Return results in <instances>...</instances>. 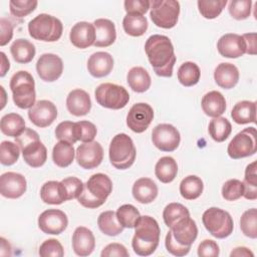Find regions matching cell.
<instances>
[{"label":"cell","instance_id":"e0dca14e","mask_svg":"<svg viewBox=\"0 0 257 257\" xmlns=\"http://www.w3.org/2000/svg\"><path fill=\"white\" fill-rule=\"evenodd\" d=\"M28 117L32 123L38 127L49 126L57 117V108L55 104L46 99H41L29 108Z\"/></svg>","mask_w":257,"mask_h":257},{"label":"cell","instance_id":"f6af8a7d","mask_svg":"<svg viewBox=\"0 0 257 257\" xmlns=\"http://www.w3.org/2000/svg\"><path fill=\"white\" fill-rule=\"evenodd\" d=\"M240 229L245 236L252 239L257 238V210L255 208H251L242 214Z\"/></svg>","mask_w":257,"mask_h":257},{"label":"cell","instance_id":"9a60e30c","mask_svg":"<svg viewBox=\"0 0 257 257\" xmlns=\"http://www.w3.org/2000/svg\"><path fill=\"white\" fill-rule=\"evenodd\" d=\"M75 158L81 168L91 170L101 164L103 160V149L98 142L83 143L76 149Z\"/></svg>","mask_w":257,"mask_h":257},{"label":"cell","instance_id":"8fae6325","mask_svg":"<svg viewBox=\"0 0 257 257\" xmlns=\"http://www.w3.org/2000/svg\"><path fill=\"white\" fill-rule=\"evenodd\" d=\"M257 151V134L254 126L246 127L239 132L229 143L228 156L238 160L253 156Z\"/></svg>","mask_w":257,"mask_h":257},{"label":"cell","instance_id":"ab89813d","mask_svg":"<svg viewBox=\"0 0 257 257\" xmlns=\"http://www.w3.org/2000/svg\"><path fill=\"white\" fill-rule=\"evenodd\" d=\"M210 137L217 143H222L228 139L232 132L231 122L223 116L213 117L208 126Z\"/></svg>","mask_w":257,"mask_h":257},{"label":"cell","instance_id":"e575fe53","mask_svg":"<svg viewBox=\"0 0 257 257\" xmlns=\"http://www.w3.org/2000/svg\"><path fill=\"white\" fill-rule=\"evenodd\" d=\"M0 128L5 136L16 138L25 130V120L18 113H7L1 118Z\"/></svg>","mask_w":257,"mask_h":257},{"label":"cell","instance_id":"d4e9b609","mask_svg":"<svg viewBox=\"0 0 257 257\" xmlns=\"http://www.w3.org/2000/svg\"><path fill=\"white\" fill-rule=\"evenodd\" d=\"M95 28V42L96 47L110 46L116 39V30L114 23L109 19L98 18L93 22Z\"/></svg>","mask_w":257,"mask_h":257},{"label":"cell","instance_id":"be15d7a7","mask_svg":"<svg viewBox=\"0 0 257 257\" xmlns=\"http://www.w3.org/2000/svg\"><path fill=\"white\" fill-rule=\"evenodd\" d=\"M0 255L1 256H10L11 255V245L3 237L0 238Z\"/></svg>","mask_w":257,"mask_h":257},{"label":"cell","instance_id":"94428289","mask_svg":"<svg viewBox=\"0 0 257 257\" xmlns=\"http://www.w3.org/2000/svg\"><path fill=\"white\" fill-rule=\"evenodd\" d=\"M256 33H245L242 35L246 44V53L250 55L256 54Z\"/></svg>","mask_w":257,"mask_h":257},{"label":"cell","instance_id":"4316f807","mask_svg":"<svg viewBox=\"0 0 257 257\" xmlns=\"http://www.w3.org/2000/svg\"><path fill=\"white\" fill-rule=\"evenodd\" d=\"M133 196L141 204L152 203L158 196V186L150 178H140L133 186Z\"/></svg>","mask_w":257,"mask_h":257},{"label":"cell","instance_id":"db71d44e","mask_svg":"<svg viewBox=\"0 0 257 257\" xmlns=\"http://www.w3.org/2000/svg\"><path fill=\"white\" fill-rule=\"evenodd\" d=\"M77 125V139L82 143L93 142L97 134L96 126L88 120H80L76 122Z\"/></svg>","mask_w":257,"mask_h":257},{"label":"cell","instance_id":"7bdbcfd3","mask_svg":"<svg viewBox=\"0 0 257 257\" xmlns=\"http://www.w3.org/2000/svg\"><path fill=\"white\" fill-rule=\"evenodd\" d=\"M190 216L189 210L180 203H170L163 211V219L165 224L171 228L182 218Z\"/></svg>","mask_w":257,"mask_h":257},{"label":"cell","instance_id":"e7e4bbea","mask_svg":"<svg viewBox=\"0 0 257 257\" xmlns=\"http://www.w3.org/2000/svg\"><path fill=\"white\" fill-rule=\"evenodd\" d=\"M1 55V72H0V76L3 77L5 76V74L7 73V71L10 68V62L8 60V58L6 57L4 52H0Z\"/></svg>","mask_w":257,"mask_h":257},{"label":"cell","instance_id":"9f6ffc18","mask_svg":"<svg viewBox=\"0 0 257 257\" xmlns=\"http://www.w3.org/2000/svg\"><path fill=\"white\" fill-rule=\"evenodd\" d=\"M165 246H166V249L169 253H171L172 255L174 256H185L189 253L191 247L190 246H181L180 244H178L173 236H172V233L171 231L169 230V232L167 233L166 235V239H165Z\"/></svg>","mask_w":257,"mask_h":257},{"label":"cell","instance_id":"b9f144b4","mask_svg":"<svg viewBox=\"0 0 257 257\" xmlns=\"http://www.w3.org/2000/svg\"><path fill=\"white\" fill-rule=\"evenodd\" d=\"M115 214L119 224L123 228H128V229L135 228L141 217L139 210L132 204L121 205L117 209Z\"/></svg>","mask_w":257,"mask_h":257},{"label":"cell","instance_id":"8992f818","mask_svg":"<svg viewBox=\"0 0 257 257\" xmlns=\"http://www.w3.org/2000/svg\"><path fill=\"white\" fill-rule=\"evenodd\" d=\"M63 31L61 21L49 14L41 13L28 23L29 35L39 41L54 42L60 39Z\"/></svg>","mask_w":257,"mask_h":257},{"label":"cell","instance_id":"60d3db41","mask_svg":"<svg viewBox=\"0 0 257 257\" xmlns=\"http://www.w3.org/2000/svg\"><path fill=\"white\" fill-rule=\"evenodd\" d=\"M243 197L247 200L257 199V162L254 161L249 164L245 169Z\"/></svg>","mask_w":257,"mask_h":257},{"label":"cell","instance_id":"c3c4849f","mask_svg":"<svg viewBox=\"0 0 257 257\" xmlns=\"http://www.w3.org/2000/svg\"><path fill=\"white\" fill-rule=\"evenodd\" d=\"M38 5L36 0H11L9 2L10 13L16 18H22L33 12Z\"/></svg>","mask_w":257,"mask_h":257},{"label":"cell","instance_id":"f5cc1de1","mask_svg":"<svg viewBox=\"0 0 257 257\" xmlns=\"http://www.w3.org/2000/svg\"><path fill=\"white\" fill-rule=\"evenodd\" d=\"M61 183L64 187L67 201L72 199H77L83 190L82 181L76 177L65 178L61 181Z\"/></svg>","mask_w":257,"mask_h":257},{"label":"cell","instance_id":"7c38bea8","mask_svg":"<svg viewBox=\"0 0 257 257\" xmlns=\"http://www.w3.org/2000/svg\"><path fill=\"white\" fill-rule=\"evenodd\" d=\"M154 146L162 152L175 151L181 142L179 131L170 123H160L152 132Z\"/></svg>","mask_w":257,"mask_h":257},{"label":"cell","instance_id":"f546056e","mask_svg":"<svg viewBox=\"0 0 257 257\" xmlns=\"http://www.w3.org/2000/svg\"><path fill=\"white\" fill-rule=\"evenodd\" d=\"M233 120L238 124H246L256 122V102L250 100H242L237 102L231 111Z\"/></svg>","mask_w":257,"mask_h":257},{"label":"cell","instance_id":"30bf717a","mask_svg":"<svg viewBox=\"0 0 257 257\" xmlns=\"http://www.w3.org/2000/svg\"><path fill=\"white\" fill-rule=\"evenodd\" d=\"M94 95L99 105L109 109L123 108L130 100V94L123 86L110 82L99 84Z\"/></svg>","mask_w":257,"mask_h":257},{"label":"cell","instance_id":"cb8c5ba5","mask_svg":"<svg viewBox=\"0 0 257 257\" xmlns=\"http://www.w3.org/2000/svg\"><path fill=\"white\" fill-rule=\"evenodd\" d=\"M66 107L69 113L75 116L87 114L91 108L89 94L80 88L71 90L66 97Z\"/></svg>","mask_w":257,"mask_h":257},{"label":"cell","instance_id":"11a10c76","mask_svg":"<svg viewBox=\"0 0 257 257\" xmlns=\"http://www.w3.org/2000/svg\"><path fill=\"white\" fill-rule=\"evenodd\" d=\"M124 10L126 14H139L144 15L148 12L151 6V1L149 0H125Z\"/></svg>","mask_w":257,"mask_h":257},{"label":"cell","instance_id":"4dcf8cb0","mask_svg":"<svg viewBox=\"0 0 257 257\" xmlns=\"http://www.w3.org/2000/svg\"><path fill=\"white\" fill-rule=\"evenodd\" d=\"M10 52L13 59L22 64L29 63L35 56L36 50L32 42L27 39H16L10 46Z\"/></svg>","mask_w":257,"mask_h":257},{"label":"cell","instance_id":"7dc6e473","mask_svg":"<svg viewBox=\"0 0 257 257\" xmlns=\"http://www.w3.org/2000/svg\"><path fill=\"white\" fill-rule=\"evenodd\" d=\"M55 137L59 141L67 142L72 145L75 144L78 141L76 122L69 120L61 121L55 128Z\"/></svg>","mask_w":257,"mask_h":257},{"label":"cell","instance_id":"1f68e13d","mask_svg":"<svg viewBox=\"0 0 257 257\" xmlns=\"http://www.w3.org/2000/svg\"><path fill=\"white\" fill-rule=\"evenodd\" d=\"M126 80L128 86L139 93L147 91L152 83L149 72L142 66H135L131 68L127 72Z\"/></svg>","mask_w":257,"mask_h":257},{"label":"cell","instance_id":"74e56055","mask_svg":"<svg viewBox=\"0 0 257 257\" xmlns=\"http://www.w3.org/2000/svg\"><path fill=\"white\" fill-rule=\"evenodd\" d=\"M122 27L126 34L139 37L146 33L148 29V20L144 15L126 14L122 20Z\"/></svg>","mask_w":257,"mask_h":257},{"label":"cell","instance_id":"bcb514c9","mask_svg":"<svg viewBox=\"0 0 257 257\" xmlns=\"http://www.w3.org/2000/svg\"><path fill=\"white\" fill-rule=\"evenodd\" d=\"M20 148L16 143L3 141L0 145V162L4 166L14 165L20 156Z\"/></svg>","mask_w":257,"mask_h":257},{"label":"cell","instance_id":"836d02e7","mask_svg":"<svg viewBox=\"0 0 257 257\" xmlns=\"http://www.w3.org/2000/svg\"><path fill=\"white\" fill-rule=\"evenodd\" d=\"M75 152L73 145L67 142L59 141L52 150L53 163L59 168L70 166L74 160Z\"/></svg>","mask_w":257,"mask_h":257},{"label":"cell","instance_id":"5b68a950","mask_svg":"<svg viewBox=\"0 0 257 257\" xmlns=\"http://www.w3.org/2000/svg\"><path fill=\"white\" fill-rule=\"evenodd\" d=\"M13 101L19 108H31L35 104V82L32 75L25 70L14 73L9 83Z\"/></svg>","mask_w":257,"mask_h":257},{"label":"cell","instance_id":"6da1fadb","mask_svg":"<svg viewBox=\"0 0 257 257\" xmlns=\"http://www.w3.org/2000/svg\"><path fill=\"white\" fill-rule=\"evenodd\" d=\"M145 52L158 76L171 77L176 63L174 46L166 35H151L145 43Z\"/></svg>","mask_w":257,"mask_h":257},{"label":"cell","instance_id":"ffe728a7","mask_svg":"<svg viewBox=\"0 0 257 257\" xmlns=\"http://www.w3.org/2000/svg\"><path fill=\"white\" fill-rule=\"evenodd\" d=\"M218 52L226 58H238L246 53V44L242 35L226 33L217 42Z\"/></svg>","mask_w":257,"mask_h":257},{"label":"cell","instance_id":"3957f363","mask_svg":"<svg viewBox=\"0 0 257 257\" xmlns=\"http://www.w3.org/2000/svg\"><path fill=\"white\" fill-rule=\"evenodd\" d=\"M112 192V182L108 176L102 173L92 175L85 184L77 198L78 203L85 208L95 209L104 204Z\"/></svg>","mask_w":257,"mask_h":257},{"label":"cell","instance_id":"680465c9","mask_svg":"<svg viewBox=\"0 0 257 257\" xmlns=\"http://www.w3.org/2000/svg\"><path fill=\"white\" fill-rule=\"evenodd\" d=\"M14 22L11 21L9 18L1 17L0 18V28H1V34H0V45L4 46L6 45L13 37V27Z\"/></svg>","mask_w":257,"mask_h":257},{"label":"cell","instance_id":"603a6c76","mask_svg":"<svg viewBox=\"0 0 257 257\" xmlns=\"http://www.w3.org/2000/svg\"><path fill=\"white\" fill-rule=\"evenodd\" d=\"M113 68V58L105 51L92 53L87 60V70L93 77L100 78L108 75Z\"/></svg>","mask_w":257,"mask_h":257},{"label":"cell","instance_id":"ee69618b","mask_svg":"<svg viewBox=\"0 0 257 257\" xmlns=\"http://www.w3.org/2000/svg\"><path fill=\"white\" fill-rule=\"evenodd\" d=\"M227 4V0H199L197 2L199 12L206 19L218 17Z\"/></svg>","mask_w":257,"mask_h":257},{"label":"cell","instance_id":"ba28073f","mask_svg":"<svg viewBox=\"0 0 257 257\" xmlns=\"http://www.w3.org/2000/svg\"><path fill=\"white\" fill-rule=\"evenodd\" d=\"M202 222L206 230L217 239H224L230 236L234 229L231 215L220 208L211 207L202 216Z\"/></svg>","mask_w":257,"mask_h":257},{"label":"cell","instance_id":"484cf974","mask_svg":"<svg viewBox=\"0 0 257 257\" xmlns=\"http://www.w3.org/2000/svg\"><path fill=\"white\" fill-rule=\"evenodd\" d=\"M214 79L224 89L233 88L238 83L239 70L232 63L222 62L214 70Z\"/></svg>","mask_w":257,"mask_h":257},{"label":"cell","instance_id":"816d5d0a","mask_svg":"<svg viewBox=\"0 0 257 257\" xmlns=\"http://www.w3.org/2000/svg\"><path fill=\"white\" fill-rule=\"evenodd\" d=\"M39 255L41 257H62L64 255L61 243L54 239L45 240L39 247Z\"/></svg>","mask_w":257,"mask_h":257},{"label":"cell","instance_id":"f35d334b","mask_svg":"<svg viewBox=\"0 0 257 257\" xmlns=\"http://www.w3.org/2000/svg\"><path fill=\"white\" fill-rule=\"evenodd\" d=\"M178 80L184 86L190 87L197 84L201 77V71L199 66L192 61H187L181 64L178 69Z\"/></svg>","mask_w":257,"mask_h":257},{"label":"cell","instance_id":"4fadbf2b","mask_svg":"<svg viewBox=\"0 0 257 257\" xmlns=\"http://www.w3.org/2000/svg\"><path fill=\"white\" fill-rule=\"evenodd\" d=\"M153 118V107L146 102H138L135 103L127 112L126 125L134 133L142 134L149 127Z\"/></svg>","mask_w":257,"mask_h":257},{"label":"cell","instance_id":"d6a6232c","mask_svg":"<svg viewBox=\"0 0 257 257\" xmlns=\"http://www.w3.org/2000/svg\"><path fill=\"white\" fill-rule=\"evenodd\" d=\"M155 174L158 180L164 184L173 182L178 174L177 162L169 156L161 158L155 166Z\"/></svg>","mask_w":257,"mask_h":257},{"label":"cell","instance_id":"f907efd6","mask_svg":"<svg viewBox=\"0 0 257 257\" xmlns=\"http://www.w3.org/2000/svg\"><path fill=\"white\" fill-rule=\"evenodd\" d=\"M252 1L251 0H234L230 1L228 11L230 15L236 20H244L251 14Z\"/></svg>","mask_w":257,"mask_h":257},{"label":"cell","instance_id":"2e32d148","mask_svg":"<svg viewBox=\"0 0 257 257\" xmlns=\"http://www.w3.org/2000/svg\"><path fill=\"white\" fill-rule=\"evenodd\" d=\"M36 71L42 80L46 82L55 81L63 72L62 59L56 54L44 53L36 62Z\"/></svg>","mask_w":257,"mask_h":257},{"label":"cell","instance_id":"91938a15","mask_svg":"<svg viewBox=\"0 0 257 257\" xmlns=\"http://www.w3.org/2000/svg\"><path fill=\"white\" fill-rule=\"evenodd\" d=\"M128 251L126 250V248L120 244V243H110L108 245H106L101 253L100 256L101 257H111V256H117V257H127Z\"/></svg>","mask_w":257,"mask_h":257},{"label":"cell","instance_id":"44dd1931","mask_svg":"<svg viewBox=\"0 0 257 257\" xmlns=\"http://www.w3.org/2000/svg\"><path fill=\"white\" fill-rule=\"evenodd\" d=\"M70 42L77 48L84 49L94 44L95 28L93 23L80 21L74 24L69 33Z\"/></svg>","mask_w":257,"mask_h":257},{"label":"cell","instance_id":"8d00e7d4","mask_svg":"<svg viewBox=\"0 0 257 257\" xmlns=\"http://www.w3.org/2000/svg\"><path fill=\"white\" fill-rule=\"evenodd\" d=\"M99 230L107 236H116L123 231V227L119 224L116 214L113 211H104L97 218Z\"/></svg>","mask_w":257,"mask_h":257},{"label":"cell","instance_id":"6125c7cd","mask_svg":"<svg viewBox=\"0 0 257 257\" xmlns=\"http://www.w3.org/2000/svg\"><path fill=\"white\" fill-rule=\"evenodd\" d=\"M230 256H242V257H253L254 254L251 250H249L247 247H236L232 252L230 253Z\"/></svg>","mask_w":257,"mask_h":257},{"label":"cell","instance_id":"681fc988","mask_svg":"<svg viewBox=\"0 0 257 257\" xmlns=\"http://www.w3.org/2000/svg\"><path fill=\"white\" fill-rule=\"evenodd\" d=\"M221 193L226 201H236L243 196V183L238 179H230L223 184Z\"/></svg>","mask_w":257,"mask_h":257},{"label":"cell","instance_id":"52a82bcc","mask_svg":"<svg viewBox=\"0 0 257 257\" xmlns=\"http://www.w3.org/2000/svg\"><path fill=\"white\" fill-rule=\"evenodd\" d=\"M108 155L110 164L115 169L125 170L135 163L137 150L131 137L126 134H117L110 142Z\"/></svg>","mask_w":257,"mask_h":257},{"label":"cell","instance_id":"d6986e66","mask_svg":"<svg viewBox=\"0 0 257 257\" xmlns=\"http://www.w3.org/2000/svg\"><path fill=\"white\" fill-rule=\"evenodd\" d=\"M170 231L174 240L181 246L191 247L198 236V227L190 216L179 220L170 228Z\"/></svg>","mask_w":257,"mask_h":257},{"label":"cell","instance_id":"5bb4252c","mask_svg":"<svg viewBox=\"0 0 257 257\" xmlns=\"http://www.w3.org/2000/svg\"><path fill=\"white\" fill-rule=\"evenodd\" d=\"M67 225L66 214L58 209L45 210L38 217V227L45 234L59 235L67 228Z\"/></svg>","mask_w":257,"mask_h":257},{"label":"cell","instance_id":"6f0895ef","mask_svg":"<svg viewBox=\"0 0 257 257\" xmlns=\"http://www.w3.org/2000/svg\"><path fill=\"white\" fill-rule=\"evenodd\" d=\"M219 253V246L214 240L206 239L198 246V255L200 257H217Z\"/></svg>","mask_w":257,"mask_h":257},{"label":"cell","instance_id":"ac0fdd59","mask_svg":"<svg viewBox=\"0 0 257 257\" xmlns=\"http://www.w3.org/2000/svg\"><path fill=\"white\" fill-rule=\"evenodd\" d=\"M26 179L19 173L6 172L0 177V193L5 198H20L26 192Z\"/></svg>","mask_w":257,"mask_h":257},{"label":"cell","instance_id":"277c9868","mask_svg":"<svg viewBox=\"0 0 257 257\" xmlns=\"http://www.w3.org/2000/svg\"><path fill=\"white\" fill-rule=\"evenodd\" d=\"M15 143L19 146L24 162L32 167L39 168L47 160V149L41 143L39 135L30 127L25 130L15 138Z\"/></svg>","mask_w":257,"mask_h":257},{"label":"cell","instance_id":"7a4b0ae2","mask_svg":"<svg viewBox=\"0 0 257 257\" xmlns=\"http://www.w3.org/2000/svg\"><path fill=\"white\" fill-rule=\"evenodd\" d=\"M161 230L157 220L151 216H141L136 227L132 246L140 256L152 255L159 246Z\"/></svg>","mask_w":257,"mask_h":257},{"label":"cell","instance_id":"7402d4cb","mask_svg":"<svg viewBox=\"0 0 257 257\" xmlns=\"http://www.w3.org/2000/svg\"><path fill=\"white\" fill-rule=\"evenodd\" d=\"M95 247L93 233L86 227H77L72 235V248L76 255L84 257L90 255Z\"/></svg>","mask_w":257,"mask_h":257},{"label":"cell","instance_id":"9c48e42d","mask_svg":"<svg viewBox=\"0 0 257 257\" xmlns=\"http://www.w3.org/2000/svg\"><path fill=\"white\" fill-rule=\"evenodd\" d=\"M153 23L161 28L170 29L176 26L180 14V3L175 0H153L150 6Z\"/></svg>","mask_w":257,"mask_h":257},{"label":"cell","instance_id":"d590c367","mask_svg":"<svg viewBox=\"0 0 257 257\" xmlns=\"http://www.w3.org/2000/svg\"><path fill=\"white\" fill-rule=\"evenodd\" d=\"M204 190V184L201 178L190 175L185 177L180 183L181 196L186 200L198 199Z\"/></svg>","mask_w":257,"mask_h":257},{"label":"cell","instance_id":"f1b7e54d","mask_svg":"<svg viewBox=\"0 0 257 257\" xmlns=\"http://www.w3.org/2000/svg\"><path fill=\"white\" fill-rule=\"evenodd\" d=\"M40 198L45 204L60 205L67 201L64 187L61 182L48 181L40 189Z\"/></svg>","mask_w":257,"mask_h":257},{"label":"cell","instance_id":"83f0119b","mask_svg":"<svg viewBox=\"0 0 257 257\" xmlns=\"http://www.w3.org/2000/svg\"><path fill=\"white\" fill-rule=\"evenodd\" d=\"M201 105L205 114L211 117H218L226 110V99L221 92L212 90L202 97Z\"/></svg>","mask_w":257,"mask_h":257}]
</instances>
